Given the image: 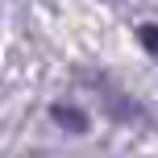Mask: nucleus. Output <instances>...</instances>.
<instances>
[{
  "label": "nucleus",
  "instance_id": "nucleus-2",
  "mask_svg": "<svg viewBox=\"0 0 158 158\" xmlns=\"http://www.w3.org/2000/svg\"><path fill=\"white\" fill-rule=\"evenodd\" d=\"M104 108H108V117H121V121H142V108H133L125 96H104Z\"/></svg>",
  "mask_w": 158,
  "mask_h": 158
},
{
  "label": "nucleus",
  "instance_id": "nucleus-3",
  "mask_svg": "<svg viewBox=\"0 0 158 158\" xmlns=\"http://www.w3.org/2000/svg\"><path fill=\"white\" fill-rule=\"evenodd\" d=\"M142 46L158 54V25H142Z\"/></svg>",
  "mask_w": 158,
  "mask_h": 158
},
{
  "label": "nucleus",
  "instance_id": "nucleus-1",
  "mask_svg": "<svg viewBox=\"0 0 158 158\" xmlns=\"http://www.w3.org/2000/svg\"><path fill=\"white\" fill-rule=\"evenodd\" d=\"M50 117H54L58 125H67L71 133H83V129H87V117H83L79 108H67V104H54V108H50Z\"/></svg>",
  "mask_w": 158,
  "mask_h": 158
}]
</instances>
